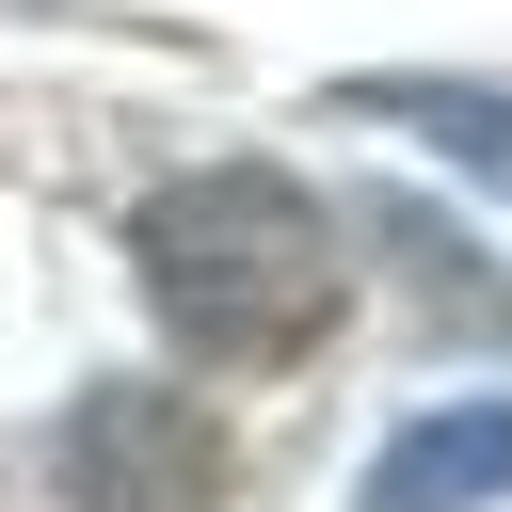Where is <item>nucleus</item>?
<instances>
[{
    "mask_svg": "<svg viewBox=\"0 0 512 512\" xmlns=\"http://www.w3.org/2000/svg\"><path fill=\"white\" fill-rule=\"evenodd\" d=\"M480 496H512V384L400 416V432L368 448V480H352V512H480Z\"/></svg>",
    "mask_w": 512,
    "mask_h": 512,
    "instance_id": "3",
    "label": "nucleus"
},
{
    "mask_svg": "<svg viewBox=\"0 0 512 512\" xmlns=\"http://www.w3.org/2000/svg\"><path fill=\"white\" fill-rule=\"evenodd\" d=\"M368 240L400 256V288H416V320H432V336H512V288H496V256H480L464 224H432L416 192H368Z\"/></svg>",
    "mask_w": 512,
    "mask_h": 512,
    "instance_id": "4",
    "label": "nucleus"
},
{
    "mask_svg": "<svg viewBox=\"0 0 512 512\" xmlns=\"http://www.w3.org/2000/svg\"><path fill=\"white\" fill-rule=\"evenodd\" d=\"M48 464H64V512H224V480H240L224 416L176 384H96Z\"/></svg>",
    "mask_w": 512,
    "mask_h": 512,
    "instance_id": "2",
    "label": "nucleus"
},
{
    "mask_svg": "<svg viewBox=\"0 0 512 512\" xmlns=\"http://www.w3.org/2000/svg\"><path fill=\"white\" fill-rule=\"evenodd\" d=\"M128 272H144L160 336L208 352V368H288V352L336 320V288H352L320 192L272 176V160H208V176L144 192V208H128Z\"/></svg>",
    "mask_w": 512,
    "mask_h": 512,
    "instance_id": "1",
    "label": "nucleus"
},
{
    "mask_svg": "<svg viewBox=\"0 0 512 512\" xmlns=\"http://www.w3.org/2000/svg\"><path fill=\"white\" fill-rule=\"evenodd\" d=\"M336 112L400 128V144H448L480 192H512V96L496 80H336Z\"/></svg>",
    "mask_w": 512,
    "mask_h": 512,
    "instance_id": "5",
    "label": "nucleus"
}]
</instances>
